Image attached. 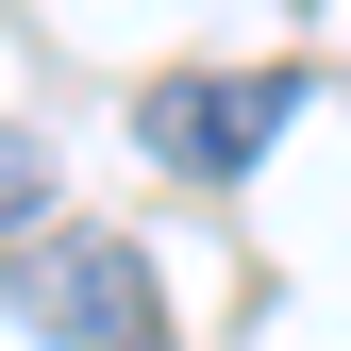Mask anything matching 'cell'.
<instances>
[{
    "mask_svg": "<svg viewBox=\"0 0 351 351\" xmlns=\"http://www.w3.org/2000/svg\"><path fill=\"white\" fill-rule=\"evenodd\" d=\"M0 285H17V318L51 335V351H167V318H151V268H134L117 234H67V217H34Z\"/></svg>",
    "mask_w": 351,
    "mask_h": 351,
    "instance_id": "1",
    "label": "cell"
},
{
    "mask_svg": "<svg viewBox=\"0 0 351 351\" xmlns=\"http://www.w3.org/2000/svg\"><path fill=\"white\" fill-rule=\"evenodd\" d=\"M285 117H301V67H184V84H151V101H134V134L184 167V184H251Z\"/></svg>",
    "mask_w": 351,
    "mask_h": 351,
    "instance_id": "2",
    "label": "cell"
},
{
    "mask_svg": "<svg viewBox=\"0 0 351 351\" xmlns=\"http://www.w3.org/2000/svg\"><path fill=\"white\" fill-rule=\"evenodd\" d=\"M34 217H51V151H34V134H0V234H34Z\"/></svg>",
    "mask_w": 351,
    "mask_h": 351,
    "instance_id": "3",
    "label": "cell"
}]
</instances>
